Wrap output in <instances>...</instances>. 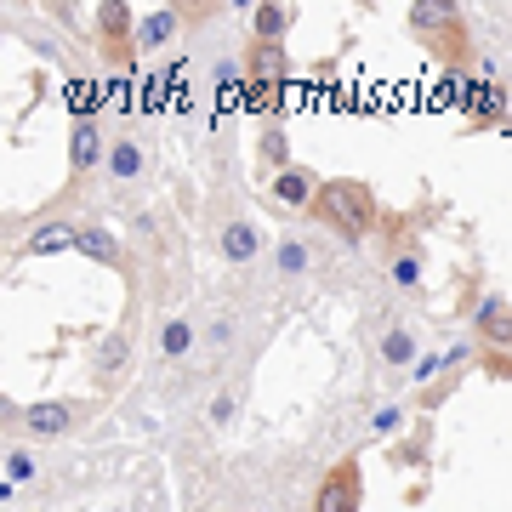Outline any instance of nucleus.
Masks as SVG:
<instances>
[{
  "label": "nucleus",
  "instance_id": "1",
  "mask_svg": "<svg viewBox=\"0 0 512 512\" xmlns=\"http://www.w3.org/2000/svg\"><path fill=\"white\" fill-rule=\"evenodd\" d=\"M404 23L439 63H450V74L467 69V18H461V6H450V0H410Z\"/></svg>",
  "mask_w": 512,
  "mask_h": 512
},
{
  "label": "nucleus",
  "instance_id": "2",
  "mask_svg": "<svg viewBox=\"0 0 512 512\" xmlns=\"http://www.w3.org/2000/svg\"><path fill=\"white\" fill-rule=\"evenodd\" d=\"M313 217L336 228L342 239H365L376 222H382V205H376V188L359 183V177H330L319 188V205H313Z\"/></svg>",
  "mask_w": 512,
  "mask_h": 512
},
{
  "label": "nucleus",
  "instance_id": "3",
  "mask_svg": "<svg viewBox=\"0 0 512 512\" xmlns=\"http://www.w3.org/2000/svg\"><path fill=\"white\" fill-rule=\"evenodd\" d=\"M97 23V46H103V57H109L114 69L126 74L137 69V12H131L126 0H103L92 12Z\"/></svg>",
  "mask_w": 512,
  "mask_h": 512
},
{
  "label": "nucleus",
  "instance_id": "4",
  "mask_svg": "<svg viewBox=\"0 0 512 512\" xmlns=\"http://www.w3.org/2000/svg\"><path fill=\"white\" fill-rule=\"evenodd\" d=\"M365 501V473H359V456H342L319 478V495H313V512H359Z\"/></svg>",
  "mask_w": 512,
  "mask_h": 512
},
{
  "label": "nucleus",
  "instance_id": "5",
  "mask_svg": "<svg viewBox=\"0 0 512 512\" xmlns=\"http://www.w3.org/2000/svg\"><path fill=\"white\" fill-rule=\"evenodd\" d=\"M387 279L410 296H421V279H427V245L404 234V222H393V239H387Z\"/></svg>",
  "mask_w": 512,
  "mask_h": 512
},
{
  "label": "nucleus",
  "instance_id": "6",
  "mask_svg": "<svg viewBox=\"0 0 512 512\" xmlns=\"http://www.w3.org/2000/svg\"><path fill=\"white\" fill-rule=\"evenodd\" d=\"M92 171H109V137L97 120H74L69 131V183H86Z\"/></svg>",
  "mask_w": 512,
  "mask_h": 512
},
{
  "label": "nucleus",
  "instance_id": "7",
  "mask_svg": "<svg viewBox=\"0 0 512 512\" xmlns=\"http://www.w3.org/2000/svg\"><path fill=\"white\" fill-rule=\"evenodd\" d=\"M473 342L484 353H512V302L501 291H484L473 313Z\"/></svg>",
  "mask_w": 512,
  "mask_h": 512
},
{
  "label": "nucleus",
  "instance_id": "8",
  "mask_svg": "<svg viewBox=\"0 0 512 512\" xmlns=\"http://www.w3.org/2000/svg\"><path fill=\"white\" fill-rule=\"evenodd\" d=\"M74 421H80V404H69V399H40L18 410V427L29 439H69Z\"/></svg>",
  "mask_w": 512,
  "mask_h": 512
},
{
  "label": "nucleus",
  "instance_id": "9",
  "mask_svg": "<svg viewBox=\"0 0 512 512\" xmlns=\"http://www.w3.org/2000/svg\"><path fill=\"white\" fill-rule=\"evenodd\" d=\"M319 177H313L308 165H291V171H279V177H268V200H274V211H291V217H302V211H313L319 205Z\"/></svg>",
  "mask_w": 512,
  "mask_h": 512
},
{
  "label": "nucleus",
  "instance_id": "10",
  "mask_svg": "<svg viewBox=\"0 0 512 512\" xmlns=\"http://www.w3.org/2000/svg\"><path fill=\"white\" fill-rule=\"evenodd\" d=\"M478 353H484L478 342H456V348L444 353V370H439V382L427 387V393H416V410H421V416H433V410H439V404L450 399V393H456V387H461V376H467V370L478 365Z\"/></svg>",
  "mask_w": 512,
  "mask_h": 512
},
{
  "label": "nucleus",
  "instance_id": "11",
  "mask_svg": "<svg viewBox=\"0 0 512 512\" xmlns=\"http://www.w3.org/2000/svg\"><path fill=\"white\" fill-rule=\"evenodd\" d=\"M217 251H222V262H228V268H251L256 256H262V234H256L245 217H228L217 228Z\"/></svg>",
  "mask_w": 512,
  "mask_h": 512
},
{
  "label": "nucleus",
  "instance_id": "12",
  "mask_svg": "<svg viewBox=\"0 0 512 512\" xmlns=\"http://www.w3.org/2000/svg\"><path fill=\"white\" fill-rule=\"evenodd\" d=\"M245 80H251V86H291V52L251 40V52H245Z\"/></svg>",
  "mask_w": 512,
  "mask_h": 512
},
{
  "label": "nucleus",
  "instance_id": "13",
  "mask_svg": "<svg viewBox=\"0 0 512 512\" xmlns=\"http://www.w3.org/2000/svg\"><path fill=\"white\" fill-rule=\"evenodd\" d=\"M177 29H183V6H160V12H143V18H137V57L165 52V46L177 40Z\"/></svg>",
  "mask_w": 512,
  "mask_h": 512
},
{
  "label": "nucleus",
  "instance_id": "14",
  "mask_svg": "<svg viewBox=\"0 0 512 512\" xmlns=\"http://www.w3.org/2000/svg\"><path fill=\"white\" fill-rule=\"evenodd\" d=\"M421 336L410 325H387L382 330V342H376V359H382V370H393V376H399V370H416L421 359Z\"/></svg>",
  "mask_w": 512,
  "mask_h": 512
},
{
  "label": "nucleus",
  "instance_id": "15",
  "mask_svg": "<svg viewBox=\"0 0 512 512\" xmlns=\"http://www.w3.org/2000/svg\"><path fill=\"white\" fill-rule=\"evenodd\" d=\"M143 171H148V154H143V143L131 137V131H120V137H109V177L120 188H131V183H143Z\"/></svg>",
  "mask_w": 512,
  "mask_h": 512
},
{
  "label": "nucleus",
  "instance_id": "16",
  "mask_svg": "<svg viewBox=\"0 0 512 512\" xmlns=\"http://www.w3.org/2000/svg\"><path fill=\"white\" fill-rule=\"evenodd\" d=\"M387 461L427 473V467H433V421H416V433H399V439L387 444Z\"/></svg>",
  "mask_w": 512,
  "mask_h": 512
},
{
  "label": "nucleus",
  "instance_id": "17",
  "mask_svg": "<svg viewBox=\"0 0 512 512\" xmlns=\"http://www.w3.org/2000/svg\"><path fill=\"white\" fill-rule=\"evenodd\" d=\"M57 251H80V228H74V222H63V217L40 222L35 234L23 239L18 256H57Z\"/></svg>",
  "mask_w": 512,
  "mask_h": 512
},
{
  "label": "nucleus",
  "instance_id": "18",
  "mask_svg": "<svg viewBox=\"0 0 512 512\" xmlns=\"http://www.w3.org/2000/svg\"><path fill=\"white\" fill-rule=\"evenodd\" d=\"M268 262H274V279H302L313 268V239L308 234H279Z\"/></svg>",
  "mask_w": 512,
  "mask_h": 512
},
{
  "label": "nucleus",
  "instance_id": "19",
  "mask_svg": "<svg viewBox=\"0 0 512 512\" xmlns=\"http://www.w3.org/2000/svg\"><path fill=\"white\" fill-rule=\"evenodd\" d=\"M291 23H296V12H291V6H279V0L251 6V40H262V46H285Z\"/></svg>",
  "mask_w": 512,
  "mask_h": 512
},
{
  "label": "nucleus",
  "instance_id": "20",
  "mask_svg": "<svg viewBox=\"0 0 512 512\" xmlns=\"http://www.w3.org/2000/svg\"><path fill=\"white\" fill-rule=\"evenodd\" d=\"M126 359H131V336H126V330H109V336L97 342V353H92V382L109 387L114 376L126 370Z\"/></svg>",
  "mask_w": 512,
  "mask_h": 512
},
{
  "label": "nucleus",
  "instance_id": "21",
  "mask_svg": "<svg viewBox=\"0 0 512 512\" xmlns=\"http://www.w3.org/2000/svg\"><path fill=\"white\" fill-rule=\"evenodd\" d=\"M80 256H92V262H103V268H114V274H126V245L109 234V228H80Z\"/></svg>",
  "mask_w": 512,
  "mask_h": 512
},
{
  "label": "nucleus",
  "instance_id": "22",
  "mask_svg": "<svg viewBox=\"0 0 512 512\" xmlns=\"http://www.w3.org/2000/svg\"><path fill=\"white\" fill-rule=\"evenodd\" d=\"M194 342H200V330H194V319H183V313H171L160 325V359H188Z\"/></svg>",
  "mask_w": 512,
  "mask_h": 512
},
{
  "label": "nucleus",
  "instance_id": "23",
  "mask_svg": "<svg viewBox=\"0 0 512 512\" xmlns=\"http://www.w3.org/2000/svg\"><path fill=\"white\" fill-rule=\"evenodd\" d=\"M256 154H262V165H268V171H291V137H285V126H262V137H256Z\"/></svg>",
  "mask_w": 512,
  "mask_h": 512
},
{
  "label": "nucleus",
  "instance_id": "24",
  "mask_svg": "<svg viewBox=\"0 0 512 512\" xmlns=\"http://www.w3.org/2000/svg\"><path fill=\"white\" fill-rule=\"evenodd\" d=\"M404 416H410V410H404V404H376V410H370V439H399V427H404Z\"/></svg>",
  "mask_w": 512,
  "mask_h": 512
},
{
  "label": "nucleus",
  "instance_id": "25",
  "mask_svg": "<svg viewBox=\"0 0 512 512\" xmlns=\"http://www.w3.org/2000/svg\"><path fill=\"white\" fill-rule=\"evenodd\" d=\"M29 478H35V456H29L23 444H12V450H6V484H12V490H23Z\"/></svg>",
  "mask_w": 512,
  "mask_h": 512
},
{
  "label": "nucleus",
  "instance_id": "26",
  "mask_svg": "<svg viewBox=\"0 0 512 512\" xmlns=\"http://www.w3.org/2000/svg\"><path fill=\"white\" fill-rule=\"evenodd\" d=\"M234 416H239V399H234V387H217V399H211V427H228Z\"/></svg>",
  "mask_w": 512,
  "mask_h": 512
},
{
  "label": "nucleus",
  "instance_id": "27",
  "mask_svg": "<svg viewBox=\"0 0 512 512\" xmlns=\"http://www.w3.org/2000/svg\"><path fill=\"white\" fill-rule=\"evenodd\" d=\"M205 342H211V353H228V348H234V319H211Z\"/></svg>",
  "mask_w": 512,
  "mask_h": 512
},
{
  "label": "nucleus",
  "instance_id": "28",
  "mask_svg": "<svg viewBox=\"0 0 512 512\" xmlns=\"http://www.w3.org/2000/svg\"><path fill=\"white\" fill-rule=\"evenodd\" d=\"M478 365H484V376L507 382V376H512V353H478Z\"/></svg>",
  "mask_w": 512,
  "mask_h": 512
},
{
  "label": "nucleus",
  "instance_id": "29",
  "mask_svg": "<svg viewBox=\"0 0 512 512\" xmlns=\"http://www.w3.org/2000/svg\"><path fill=\"white\" fill-rule=\"evenodd\" d=\"M126 97H131L126 80H114V86H109V109H126Z\"/></svg>",
  "mask_w": 512,
  "mask_h": 512
}]
</instances>
